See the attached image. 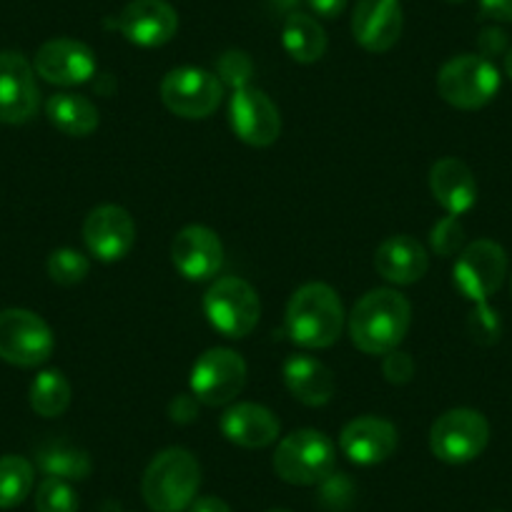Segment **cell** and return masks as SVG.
<instances>
[{
  "mask_svg": "<svg viewBox=\"0 0 512 512\" xmlns=\"http://www.w3.org/2000/svg\"><path fill=\"white\" fill-rule=\"evenodd\" d=\"M477 48H480V56L485 58L505 56L507 48H510V43H507V33L497 26L482 28L480 36H477Z\"/></svg>",
  "mask_w": 512,
  "mask_h": 512,
  "instance_id": "d590c367",
  "label": "cell"
},
{
  "mask_svg": "<svg viewBox=\"0 0 512 512\" xmlns=\"http://www.w3.org/2000/svg\"><path fill=\"white\" fill-rule=\"evenodd\" d=\"M38 76L53 86H81L88 83L98 71L96 53L73 38H53L43 43L33 61Z\"/></svg>",
  "mask_w": 512,
  "mask_h": 512,
  "instance_id": "9a60e30c",
  "label": "cell"
},
{
  "mask_svg": "<svg viewBox=\"0 0 512 512\" xmlns=\"http://www.w3.org/2000/svg\"><path fill=\"white\" fill-rule=\"evenodd\" d=\"M33 477H36V470L26 457H0V507L11 510V507L21 505L31 495Z\"/></svg>",
  "mask_w": 512,
  "mask_h": 512,
  "instance_id": "83f0119b",
  "label": "cell"
},
{
  "mask_svg": "<svg viewBox=\"0 0 512 512\" xmlns=\"http://www.w3.org/2000/svg\"><path fill=\"white\" fill-rule=\"evenodd\" d=\"M36 465L48 477L78 482L91 475L93 465L86 450L66 440H46L36 447Z\"/></svg>",
  "mask_w": 512,
  "mask_h": 512,
  "instance_id": "d4e9b609",
  "label": "cell"
},
{
  "mask_svg": "<svg viewBox=\"0 0 512 512\" xmlns=\"http://www.w3.org/2000/svg\"><path fill=\"white\" fill-rule=\"evenodd\" d=\"M495 512H502V510H495Z\"/></svg>",
  "mask_w": 512,
  "mask_h": 512,
  "instance_id": "ee69618b",
  "label": "cell"
},
{
  "mask_svg": "<svg viewBox=\"0 0 512 512\" xmlns=\"http://www.w3.org/2000/svg\"><path fill=\"white\" fill-rule=\"evenodd\" d=\"M382 372L387 377V382L392 384H407L412 377H415V362L407 352H400V349H392L390 354H384Z\"/></svg>",
  "mask_w": 512,
  "mask_h": 512,
  "instance_id": "836d02e7",
  "label": "cell"
},
{
  "mask_svg": "<svg viewBox=\"0 0 512 512\" xmlns=\"http://www.w3.org/2000/svg\"><path fill=\"white\" fill-rule=\"evenodd\" d=\"M505 73H507V78L512 81V46L507 48V53H505Z\"/></svg>",
  "mask_w": 512,
  "mask_h": 512,
  "instance_id": "60d3db41",
  "label": "cell"
},
{
  "mask_svg": "<svg viewBox=\"0 0 512 512\" xmlns=\"http://www.w3.org/2000/svg\"><path fill=\"white\" fill-rule=\"evenodd\" d=\"M282 43L297 63H317L327 51V33L307 13H292L282 28Z\"/></svg>",
  "mask_w": 512,
  "mask_h": 512,
  "instance_id": "484cf974",
  "label": "cell"
},
{
  "mask_svg": "<svg viewBox=\"0 0 512 512\" xmlns=\"http://www.w3.org/2000/svg\"><path fill=\"white\" fill-rule=\"evenodd\" d=\"M430 191L450 216H462L477 201V181L460 159H440L430 169Z\"/></svg>",
  "mask_w": 512,
  "mask_h": 512,
  "instance_id": "7402d4cb",
  "label": "cell"
},
{
  "mask_svg": "<svg viewBox=\"0 0 512 512\" xmlns=\"http://www.w3.org/2000/svg\"><path fill=\"white\" fill-rule=\"evenodd\" d=\"M171 259L181 277L189 282H206L216 277L224 264V244L209 226L191 224L176 234L171 244Z\"/></svg>",
  "mask_w": 512,
  "mask_h": 512,
  "instance_id": "e0dca14e",
  "label": "cell"
},
{
  "mask_svg": "<svg viewBox=\"0 0 512 512\" xmlns=\"http://www.w3.org/2000/svg\"><path fill=\"white\" fill-rule=\"evenodd\" d=\"M450 3H465V0H450Z\"/></svg>",
  "mask_w": 512,
  "mask_h": 512,
  "instance_id": "7bdbcfd3",
  "label": "cell"
},
{
  "mask_svg": "<svg viewBox=\"0 0 512 512\" xmlns=\"http://www.w3.org/2000/svg\"><path fill=\"white\" fill-rule=\"evenodd\" d=\"M38 512H78V492L68 480L46 477L36 490Z\"/></svg>",
  "mask_w": 512,
  "mask_h": 512,
  "instance_id": "f546056e",
  "label": "cell"
},
{
  "mask_svg": "<svg viewBox=\"0 0 512 512\" xmlns=\"http://www.w3.org/2000/svg\"><path fill=\"white\" fill-rule=\"evenodd\" d=\"M412 324V307L397 289H372L349 314V337L364 354H390L400 349Z\"/></svg>",
  "mask_w": 512,
  "mask_h": 512,
  "instance_id": "6da1fadb",
  "label": "cell"
},
{
  "mask_svg": "<svg viewBox=\"0 0 512 512\" xmlns=\"http://www.w3.org/2000/svg\"><path fill=\"white\" fill-rule=\"evenodd\" d=\"M322 485H324L322 500L327 502L332 510H342V507L349 502V497H352V485H349L344 475H334L332 472Z\"/></svg>",
  "mask_w": 512,
  "mask_h": 512,
  "instance_id": "e575fe53",
  "label": "cell"
},
{
  "mask_svg": "<svg viewBox=\"0 0 512 512\" xmlns=\"http://www.w3.org/2000/svg\"><path fill=\"white\" fill-rule=\"evenodd\" d=\"M452 277H455V287L460 289L462 297L475 304L487 302L507 277L505 249L492 239L472 241L457 256Z\"/></svg>",
  "mask_w": 512,
  "mask_h": 512,
  "instance_id": "30bf717a",
  "label": "cell"
},
{
  "mask_svg": "<svg viewBox=\"0 0 512 512\" xmlns=\"http://www.w3.org/2000/svg\"><path fill=\"white\" fill-rule=\"evenodd\" d=\"M224 86L216 73L204 68H174L161 81V101L171 113L181 118H206L219 108Z\"/></svg>",
  "mask_w": 512,
  "mask_h": 512,
  "instance_id": "8fae6325",
  "label": "cell"
},
{
  "mask_svg": "<svg viewBox=\"0 0 512 512\" xmlns=\"http://www.w3.org/2000/svg\"><path fill=\"white\" fill-rule=\"evenodd\" d=\"M490 442V422L470 407L447 410L432 422L430 450L447 465H465L477 460Z\"/></svg>",
  "mask_w": 512,
  "mask_h": 512,
  "instance_id": "52a82bcc",
  "label": "cell"
},
{
  "mask_svg": "<svg viewBox=\"0 0 512 512\" xmlns=\"http://www.w3.org/2000/svg\"><path fill=\"white\" fill-rule=\"evenodd\" d=\"M118 31L139 48H161L179 31V13L166 0H131L118 16Z\"/></svg>",
  "mask_w": 512,
  "mask_h": 512,
  "instance_id": "2e32d148",
  "label": "cell"
},
{
  "mask_svg": "<svg viewBox=\"0 0 512 512\" xmlns=\"http://www.w3.org/2000/svg\"><path fill=\"white\" fill-rule=\"evenodd\" d=\"M337 465L334 442L319 430H297L274 452V472L289 485H322Z\"/></svg>",
  "mask_w": 512,
  "mask_h": 512,
  "instance_id": "277c9868",
  "label": "cell"
},
{
  "mask_svg": "<svg viewBox=\"0 0 512 512\" xmlns=\"http://www.w3.org/2000/svg\"><path fill=\"white\" fill-rule=\"evenodd\" d=\"M462 244H465V229H462L457 216L447 214L445 219H440L432 226L430 246L440 256H455L457 251H462Z\"/></svg>",
  "mask_w": 512,
  "mask_h": 512,
  "instance_id": "1f68e13d",
  "label": "cell"
},
{
  "mask_svg": "<svg viewBox=\"0 0 512 512\" xmlns=\"http://www.w3.org/2000/svg\"><path fill=\"white\" fill-rule=\"evenodd\" d=\"M51 327L28 309L0 312V359L16 367H41L53 354Z\"/></svg>",
  "mask_w": 512,
  "mask_h": 512,
  "instance_id": "ba28073f",
  "label": "cell"
},
{
  "mask_svg": "<svg viewBox=\"0 0 512 512\" xmlns=\"http://www.w3.org/2000/svg\"><path fill=\"white\" fill-rule=\"evenodd\" d=\"M196 397L181 395L171 402V420L174 422H191L196 415H199V407H196Z\"/></svg>",
  "mask_w": 512,
  "mask_h": 512,
  "instance_id": "74e56055",
  "label": "cell"
},
{
  "mask_svg": "<svg viewBox=\"0 0 512 512\" xmlns=\"http://www.w3.org/2000/svg\"><path fill=\"white\" fill-rule=\"evenodd\" d=\"M199 485V460L184 447H169L146 467L141 495L154 512H184L196 500Z\"/></svg>",
  "mask_w": 512,
  "mask_h": 512,
  "instance_id": "3957f363",
  "label": "cell"
},
{
  "mask_svg": "<svg viewBox=\"0 0 512 512\" xmlns=\"http://www.w3.org/2000/svg\"><path fill=\"white\" fill-rule=\"evenodd\" d=\"M191 392L209 407L234 402L246 384V362L239 352L226 347L206 349L191 367Z\"/></svg>",
  "mask_w": 512,
  "mask_h": 512,
  "instance_id": "9c48e42d",
  "label": "cell"
},
{
  "mask_svg": "<svg viewBox=\"0 0 512 512\" xmlns=\"http://www.w3.org/2000/svg\"><path fill=\"white\" fill-rule=\"evenodd\" d=\"M229 123L236 139L254 149H267L282 134V116L272 98L254 86L234 91L229 101Z\"/></svg>",
  "mask_w": 512,
  "mask_h": 512,
  "instance_id": "7c38bea8",
  "label": "cell"
},
{
  "mask_svg": "<svg viewBox=\"0 0 512 512\" xmlns=\"http://www.w3.org/2000/svg\"><path fill=\"white\" fill-rule=\"evenodd\" d=\"M279 420L272 410L254 402H236L221 417V432L234 445L246 450H262L277 442Z\"/></svg>",
  "mask_w": 512,
  "mask_h": 512,
  "instance_id": "44dd1931",
  "label": "cell"
},
{
  "mask_svg": "<svg viewBox=\"0 0 512 512\" xmlns=\"http://www.w3.org/2000/svg\"><path fill=\"white\" fill-rule=\"evenodd\" d=\"M467 329H470V337L477 344H485V347L495 344L502 334L500 317H497V312L487 302L475 304L470 319H467Z\"/></svg>",
  "mask_w": 512,
  "mask_h": 512,
  "instance_id": "d6a6232c",
  "label": "cell"
},
{
  "mask_svg": "<svg viewBox=\"0 0 512 512\" xmlns=\"http://www.w3.org/2000/svg\"><path fill=\"white\" fill-rule=\"evenodd\" d=\"M251 76H254V63L244 51H226L216 61V78L221 81V86L239 91V88L249 86Z\"/></svg>",
  "mask_w": 512,
  "mask_h": 512,
  "instance_id": "4dcf8cb0",
  "label": "cell"
},
{
  "mask_svg": "<svg viewBox=\"0 0 512 512\" xmlns=\"http://www.w3.org/2000/svg\"><path fill=\"white\" fill-rule=\"evenodd\" d=\"M267 512H292V510H282V507H277V510H267Z\"/></svg>",
  "mask_w": 512,
  "mask_h": 512,
  "instance_id": "b9f144b4",
  "label": "cell"
},
{
  "mask_svg": "<svg viewBox=\"0 0 512 512\" xmlns=\"http://www.w3.org/2000/svg\"><path fill=\"white\" fill-rule=\"evenodd\" d=\"M88 264L86 256L76 249H56L48 256V274L56 284L61 287H73V284H81L88 277Z\"/></svg>",
  "mask_w": 512,
  "mask_h": 512,
  "instance_id": "f1b7e54d",
  "label": "cell"
},
{
  "mask_svg": "<svg viewBox=\"0 0 512 512\" xmlns=\"http://www.w3.org/2000/svg\"><path fill=\"white\" fill-rule=\"evenodd\" d=\"M31 407L41 417H58L71 405V382L61 369H46L31 382Z\"/></svg>",
  "mask_w": 512,
  "mask_h": 512,
  "instance_id": "4316f807",
  "label": "cell"
},
{
  "mask_svg": "<svg viewBox=\"0 0 512 512\" xmlns=\"http://www.w3.org/2000/svg\"><path fill=\"white\" fill-rule=\"evenodd\" d=\"M48 121L66 136H91L93 131L101 123L98 116L96 103L88 101L86 96H78V93H56V96L48 98L46 103Z\"/></svg>",
  "mask_w": 512,
  "mask_h": 512,
  "instance_id": "cb8c5ba5",
  "label": "cell"
},
{
  "mask_svg": "<svg viewBox=\"0 0 512 512\" xmlns=\"http://www.w3.org/2000/svg\"><path fill=\"white\" fill-rule=\"evenodd\" d=\"M374 269L384 282L407 287V284H415L425 277L427 269H430V256L415 236L397 234L377 246Z\"/></svg>",
  "mask_w": 512,
  "mask_h": 512,
  "instance_id": "ffe728a7",
  "label": "cell"
},
{
  "mask_svg": "<svg viewBox=\"0 0 512 512\" xmlns=\"http://www.w3.org/2000/svg\"><path fill=\"white\" fill-rule=\"evenodd\" d=\"M83 241L98 262H121L136 244V224L123 206H96L83 221Z\"/></svg>",
  "mask_w": 512,
  "mask_h": 512,
  "instance_id": "5bb4252c",
  "label": "cell"
},
{
  "mask_svg": "<svg viewBox=\"0 0 512 512\" xmlns=\"http://www.w3.org/2000/svg\"><path fill=\"white\" fill-rule=\"evenodd\" d=\"M344 307L329 284L309 282L287 304V332L292 342L307 349H327L342 337Z\"/></svg>",
  "mask_w": 512,
  "mask_h": 512,
  "instance_id": "7a4b0ae2",
  "label": "cell"
},
{
  "mask_svg": "<svg viewBox=\"0 0 512 512\" xmlns=\"http://www.w3.org/2000/svg\"><path fill=\"white\" fill-rule=\"evenodd\" d=\"M309 8H312L317 16L322 18H337L342 16V11L347 8L349 0H307Z\"/></svg>",
  "mask_w": 512,
  "mask_h": 512,
  "instance_id": "f35d334b",
  "label": "cell"
},
{
  "mask_svg": "<svg viewBox=\"0 0 512 512\" xmlns=\"http://www.w3.org/2000/svg\"><path fill=\"white\" fill-rule=\"evenodd\" d=\"M189 512H231V507L226 505L221 497H196L194 502H191Z\"/></svg>",
  "mask_w": 512,
  "mask_h": 512,
  "instance_id": "ab89813d",
  "label": "cell"
},
{
  "mask_svg": "<svg viewBox=\"0 0 512 512\" xmlns=\"http://www.w3.org/2000/svg\"><path fill=\"white\" fill-rule=\"evenodd\" d=\"M204 314L211 327L226 339H244L259 324L262 302L249 282L239 277H221L204 294Z\"/></svg>",
  "mask_w": 512,
  "mask_h": 512,
  "instance_id": "5b68a950",
  "label": "cell"
},
{
  "mask_svg": "<svg viewBox=\"0 0 512 512\" xmlns=\"http://www.w3.org/2000/svg\"><path fill=\"white\" fill-rule=\"evenodd\" d=\"M284 384L307 407H324L337 387L332 369L309 354H294L284 362Z\"/></svg>",
  "mask_w": 512,
  "mask_h": 512,
  "instance_id": "603a6c76",
  "label": "cell"
},
{
  "mask_svg": "<svg viewBox=\"0 0 512 512\" xmlns=\"http://www.w3.org/2000/svg\"><path fill=\"white\" fill-rule=\"evenodd\" d=\"M405 16L400 0H357L352 13V36L364 51L387 53L402 36Z\"/></svg>",
  "mask_w": 512,
  "mask_h": 512,
  "instance_id": "ac0fdd59",
  "label": "cell"
},
{
  "mask_svg": "<svg viewBox=\"0 0 512 512\" xmlns=\"http://www.w3.org/2000/svg\"><path fill=\"white\" fill-rule=\"evenodd\" d=\"M397 442H400L397 427L374 415L357 417L349 425H344L342 435H339V447L347 455V460L364 467L390 460L397 450Z\"/></svg>",
  "mask_w": 512,
  "mask_h": 512,
  "instance_id": "d6986e66",
  "label": "cell"
},
{
  "mask_svg": "<svg viewBox=\"0 0 512 512\" xmlns=\"http://www.w3.org/2000/svg\"><path fill=\"white\" fill-rule=\"evenodd\" d=\"M437 91L450 106L460 108V111H477L497 96L500 73L490 58L465 53L440 68Z\"/></svg>",
  "mask_w": 512,
  "mask_h": 512,
  "instance_id": "8992f818",
  "label": "cell"
},
{
  "mask_svg": "<svg viewBox=\"0 0 512 512\" xmlns=\"http://www.w3.org/2000/svg\"><path fill=\"white\" fill-rule=\"evenodd\" d=\"M41 93L36 86V73L18 51L0 53V123L21 126L38 111Z\"/></svg>",
  "mask_w": 512,
  "mask_h": 512,
  "instance_id": "4fadbf2b",
  "label": "cell"
},
{
  "mask_svg": "<svg viewBox=\"0 0 512 512\" xmlns=\"http://www.w3.org/2000/svg\"><path fill=\"white\" fill-rule=\"evenodd\" d=\"M480 11L497 23H512V0H480Z\"/></svg>",
  "mask_w": 512,
  "mask_h": 512,
  "instance_id": "8d00e7d4",
  "label": "cell"
}]
</instances>
